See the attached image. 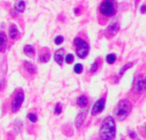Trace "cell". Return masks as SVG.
Segmentation results:
<instances>
[{
  "mask_svg": "<svg viewBox=\"0 0 146 140\" xmlns=\"http://www.w3.org/2000/svg\"><path fill=\"white\" fill-rule=\"evenodd\" d=\"M132 111V104L127 99H122L119 102L116 108V116L119 121H124Z\"/></svg>",
  "mask_w": 146,
  "mask_h": 140,
  "instance_id": "7a4b0ae2",
  "label": "cell"
},
{
  "mask_svg": "<svg viewBox=\"0 0 146 140\" xmlns=\"http://www.w3.org/2000/svg\"><path fill=\"white\" fill-rule=\"evenodd\" d=\"M88 104V99L86 96H80L77 99V104L80 108H86Z\"/></svg>",
  "mask_w": 146,
  "mask_h": 140,
  "instance_id": "2e32d148",
  "label": "cell"
},
{
  "mask_svg": "<svg viewBox=\"0 0 146 140\" xmlns=\"http://www.w3.org/2000/svg\"><path fill=\"white\" fill-rule=\"evenodd\" d=\"M116 134L115 122L113 117L105 118L100 128V138L102 140H114Z\"/></svg>",
  "mask_w": 146,
  "mask_h": 140,
  "instance_id": "6da1fadb",
  "label": "cell"
},
{
  "mask_svg": "<svg viewBox=\"0 0 146 140\" xmlns=\"http://www.w3.org/2000/svg\"><path fill=\"white\" fill-rule=\"evenodd\" d=\"M62 111V104L59 103L56 104V106L55 108V114L56 115H61Z\"/></svg>",
  "mask_w": 146,
  "mask_h": 140,
  "instance_id": "603a6c76",
  "label": "cell"
},
{
  "mask_svg": "<svg viewBox=\"0 0 146 140\" xmlns=\"http://www.w3.org/2000/svg\"><path fill=\"white\" fill-rule=\"evenodd\" d=\"M24 98H25L24 92L22 91H18L15 93V95L12 100V104H11V109L14 113L17 112L21 109V107L24 102Z\"/></svg>",
  "mask_w": 146,
  "mask_h": 140,
  "instance_id": "5b68a950",
  "label": "cell"
},
{
  "mask_svg": "<svg viewBox=\"0 0 146 140\" xmlns=\"http://www.w3.org/2000/svg\"><path fill=\"white\" fill-rule=\"evenodd\" d=\"M64 53H65V50L63 49H59L57 51H56V53L54 55V59H55L56 62L58 63L59 65H62L63 62Z\"/></svg>",
  "mask_w": 146,
  "mask_h": 140,
  "instance_id": "9c48e42d",
  "label": "cell"
},
{
  "mask_svg": "<svg viewBox=\"0 0 146 140\" xmlns=\"http://www.w3.org/2000/svg\"><path fill=\"white\" fill-rule=\"evenodd\" d=\"M133 89L137 93H141L145 89V80L142 75H138L134 79Z\"/></svg>",
  "mask_w": 146,
  "mask_h": 140,
  "instance_id": "8992f818",
  "label": "cell"
},
{
  "mask_svg": "<svg viewBox=\"0 0 146 140\" xmlns=\"http://www.w3.org/2000/svg\"><path fill=\"white\" fill-rule=\"evenodd\" d=\"M99 9H100V13L106 17L113 16L116 12L115 0H104L100 4Z\"/></svg>",
  "mask_w": 146,
  "mask_h": 140,
  "instance_id": "277c9868",
  "label": "cell"
},
{
  "mask_svg": "<svg viewBox=\"0 0 146 140\" xmlns=\"http://www.w3.org/2000/svg\"><path fill=\"white\" fill-rule=\"evenodd\" d=\"M74 44L75 51H76L77 56L81 59L86 58L89 54V49L90 48H89L88 43L85 39L78 37L74 39Z\"/></svg>",
  "mask_w": 146,
  "mask_h": 140,
  "instance_id": "3957f363",
  "label": "cell"
},
{
  "mask_svg": "<svg viewBox=\"0 0 146 140\" xmlns=\"http://www.w3.org/2000/svg\"><path fill=\"white\" fill-rule=\"evenodd\" d=\"M133 62H128V63H127L126 65H124V66L121 68V69L120 70V72H119V74H118V77H121V76L124 74V73H125L127 69H129L130 68L133 67Z\"/></svg>",
  "mask_w": 146,
  "mask_h": 140,
  "instance_id": "ac0fdd59",
  "label": "cell"
},
{
  "mask_svg": "<svg viewBox=\"0 0 146 140\" xmlns=\"http://www.w3.org/2000/svg\"><path fill=\"white\" fill-rule=\"evenodd\" d=\"M50 58V53L49 51H44V53H42L39 56V61L44 63L48 62Z\"/></svg>",
  "mask_w": 146,
  "mask_h": 140,
  "instance_id": "e0dca14e",
  "label": "cell"
},
{
  "mask_svg": "<svg viewBox=\"0 0 146 140\" xmlns=\"http://www.w3.org/2000/svg\"><path fill=\"white\" fill-rule=\"evenodd\" d=\"M106 61L109 64H113L115 61H116V56L114 53L109 54L106 57Z\"/></svg>",
  "mask_w": 146,
  "mask_h": 140,
  "instance_id": "d6986e66",
  "label": "cell"
},
{
  "mask_svg": "<svg viewBox=\"0 0 146 140\" xmlns=\"http://www.w3.org/2000/svg\"><path fill=\"white\" fill-rule=\"evenodd\" d=\"M15 9L20 12V13H23L26 9V3L23 0H19L18 2H16L15 3Z\"/></svg>",
  "mask_w": 146,
  "mask_h": 140,
  "instance_id": "9a60e30c",
  "label": "cell"
},
{
  "mask_svg": "<svg viewBox=\"0 0 146 140\" xmlns=\"http://www.w3.org/2000/svg\"><path fill=\"white\" fill-rule=\"evenodd\" d=\"M74 70L76 74H81L82 71H83V66L82 64L80 63H77L74 65Z\"/></svg>",
  "mask_w": 146,
  "mask_h": 140,
  "instance_id": "ffe728a7",
  "label": "cell"
},
{
  "mask_svg": "<svg viewBox=\"0 0 146 140\" xmlns=\"http://www.w3.org/2000/svg\"><path fill=\"white\" fill-rule=\"evenodd\" d=\"M9 37L12 39H15L17 38V37L20 35V32L18 27L15 25H11L9 29Z\"/></svg>",
  "mask_w": 146,
  "mask_h": 140,
  "instance_id": "8fae6325",
  "label": "cell"
},
{
  "mask_svg": "<svg viewBox=\"0 0 146 140\" xmlns=\"http://www.w3.org/2000/svg\"><path fill=\"white\" fill-rule=\"evenodd\" d=\"M74 13H75L76 15H80V8H76L75 10H74Z\"/></svg>",
  "mask_w": 146,
  "mask_h": 140,
  "instance_id": "83f0119b",
  "label": "cell"
},
{
  "mask_svg": "<svg viewBox=\"0 0 146 140\" xmlns=\"http://www.w3.org/2000/svg\"><path fill=\"white\" fill-rule=\"evenodd\" d=\"M140 12H141L142 14H145V4H143V5L140 7Z\"/></svg>",
  "mask_w": 146,
  "mask_h": 140,
  "instance_id": "484cf974",
  "label": "cell"
},
{
  "mask_svg": "<svg viewBox=\"0 0 146 140\" xmlns=\"http://www.w3.org/2000/svg\"><path fill=\"white\" fill-rule=\"evenodd\" d=\"M23 51H24L25 55L27 56H29V57H33V56L35 55V50H34V48H33L32 45H30V44L25 45V47H24V49H23Z\"/></svg>",
  "mask_w": 146,
  "mask_h": 140,
  "instance_id": "5bb4252c",
  "label": "cell"
},
{
  "mask_svg": "<svg viewBox=\"0 0 146 140\" xmlns=\"http://www.w3.org/2000/svg\"><path fill=\"white\" fill-rule=\"evenodd\" d=\"M86 119V114L85 113H80L78 115V116L75 119V127L79 129L80 128L81 125L83 124V122L85 121Z\"/></svg>",
  "mask_w": 146,
  "mask_h": 140,
  "instance_id": "4fadbf2b",
  "label": "cell"
},
{
  "mask_svg": "<svg viewBox=\"0 0 146 140\" xmlns=\"http://www.w3.org/2000/svg\"><path fill=\"white\" fill-rule=\"evenodd\" d=\"M24 68L26 69V71L29 74H34L36 73V68H35V66L33 63H31V62H29L27 61H25L24 62Z\"/></svg>",
  "mask_w": 146,
  "mask_h": 140,
  "instance_id": "7c38bea8",
  "label": "cell"
},
{
  "mask_svg": "<svg viewBox=\"0 0 146 140\" xmlns=\"http://www.w3.org/2000/svg\"><path fill=\"white\" fill-rule=\"evenodd\" d=\"M27 119L30 121H32V122H36L37 121V119H38V117H37V115H35V114H33V113H29V114H27Z\"/></svg>",
  "mask_w": 146,
  "mask_h": 140,
  "instance_id": "44dd1931",
  "label": "cell"
},
{
  "mask_svg": "<svg viewBox=\"0 0 146 140\" xmlns=\"http://www.w3.org/2000/svg\"><path fill=\"white\" fill-rule=\"evenodd\" d=\"M119 31V24L118 22L115 21L113 23H111L108 28H107V31H106V33L108 36H110V37H114L115 35H116V33H118Z\"/></svg>",
  "mask_w": 146,
  "mask_h": 140,
  "instance_id": "ba28073f",
  "label": "cell"
},
{
  "mask_svg": "<svg viewBox=\"0 0 146 140\" xmlns=\"http://www.w3.org/2000/svg\"><path fill=\"white\" fill-rule=\"evenodd\" d=\"M63 40H64V38L62 36H57V37H56L54 42L56 44H61L63 42Z\"/></svg>",
  "mask_w": 146,
  "mask_h": 140,
  "instance_id": "cb8c5ba5",
  "label": "cell"
},
{
  "mask_svg": "<svg viewBox=\"0 0 146 140\" xmlns=\"http://www.w3.org/2000/svg\"><path fill=\"white\" fill-rule=\"evenodd\" d=\"M98 64H97V62H94L92 65V67H91V69H90V71L92 73V74H95L97 71H98Z\"/></svg>",
  "mask_w": 146,
  "mask_h": 140,
  "instance_id": "d4e9b609",
  "label": "cell"
},
{
  "mask_svg": "<svg viewBox=\"0 0 146 140\" xmlns=\"http://www.w3.org/2000/svg\"><path fill=\"white\" fill-rule=\"evenodd\" d=\"M104 107H105V99L104 98H101V99L98 100L94 104V105H93V107L92 109V115H96L101 113L104 110Z\"/></svg>",
  "mask_w": 146,
  "mask_h": 140,
  "instance_id": "52a82bcc",
  "label": "cell"
},
{
  "mask_svg": "<svg viewBox=\"0 0 146 140\" xmlns=\"http://www.w3.org/2000/svg\"><path fill=\"white\" fill-rule=\"evenodd\" d=\"M129 135H130V137L133 138V139H135V138H136V133H135L134 132H132V131H131V132L129 133Z\"/></svg>",
  "mask_w": 146,
  "mask_h": 140,
  "instance_id": "4316f807",
  "label": "cell"
},
{
  "mask_svg": "<svg viewBox=\"0 0 146 140\" xmlns=\"http://www.w3.org/2000/svg\"><path fill=\"white\" fill-rule=\"evenodd\" d=\"M7 45V35L3 32H0V52H3Z\"/></svg>",
  "mask_w": 146,
  "mask_h": 140,
  "instance_id": "30bf717a",
  "label": "cell"
},
{
  "mask_svg": "<svg viewBox=\"0 0 146 140\" xmlns=\"http://www.w3.org/2000/svg\"><path fill=\"white\" fill-rule=\"evenodd\" d=\"M74 56H73L72 54H68V55L66 56V57H65V61H66V62L68 63V64L72 63V62H74Z\"/></svg>",
  "mask_w": 146,
  "mask_h": 140,
  "instance_id": "7402d4cb",
  "label": "cell"
}]
</instances>
